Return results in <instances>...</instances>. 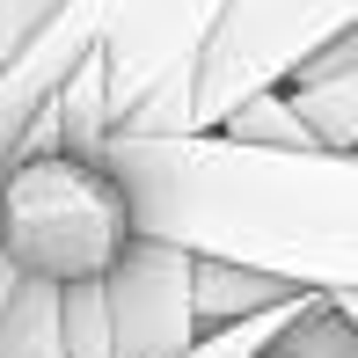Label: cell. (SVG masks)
<instances>
[{
    "label": "cell",
    "instance_id": "1",
    "mask_svg": "<svg viewBox=\"0 0 358 358\" xmlns=\"http://www.w3.org/2000/svg\"><path fill=\"white\" fill-rule=\"evenodd\" d=\"M139 234L271 271L300 292H358V146H249L227 132L110 139Z\"/></svg>",
    "mask_w": 358,
    "mask_h": 358
},
{
    "label": "cell",
    "instance_id": "2",
    "mask_svg": "<svg viewBox=\"0 0 358 358\" xmlns=\"http://www.w3.org/2000/svg\"><path fill=\"white\" fill-rule=\"evenodd\" d=\"M132 234L139 220L110 154L44 146V154L8 161V176H0V256L29 278L52 285L103 278L132 249Z\"/></svg>",
    "mask_w": 358,
    "mask_h": 358
},
{
    "label": "cell",
    "instance_id": "3",
    "mask_svg": "<svg viewBox=\"0 0 358 358\" xmlns=\"http://www.w3.org/2000/svg\"><path fill=\"white\" fill-rule=\"evenodd\" d=\"M227 0H103V88L110 139L190 132V73L213 44Z\"/></svg>",
    "mask_w": 358,
    "mask_h": 358
},
{
    "label": "cell",
    "instance_id": "4",
    "mask_svg": "<svg viewBox=\"0 0 358 358\" xmlns=\"http://www.w3.org/2000/svg\"><path fill=\"white\" fill-rule=\"evenodd\" d=\"M351 29H358V0H227L213 44L190 73V132H220L249 95L285 88Z\"/></svg>",
    "mask_w": 358,
    "mask_h": 358
},
{
    "label": "cell",
    "instance_id": "5",
    "mask_svg": "<svg viewBox=\"0 0 358 358\" xmlns=\"http://www.w3.org/2000/svg\"><path fill=\"white\" fill-rule=\"evenodd\" d=\"M110 322V358H183L198 344V256L183 241L132 234V249L95 278Z\"/></svg>",
    "mask_w": 358,
    "mask_h": 358
},
{
    "label": "cell",
    "instance_id": "6",
    "mask_svg": "<svg viewBox=\"0 0 358 358\" xmlns=\"http://www.w3.org/2000/svg\"><path fill=\"white\" fill-rule=\"evenodd\" d=\"M0 358H66V285L0 256Z\"/></svg>",
    "mask_w": 358,
    "mask_h": 358
},
{
    "label": "cell",
    "instance_id": "7",
    "mask_svg": "<svg viewBox=\"0 0 358 358\" xmlns=\"http://www.w3.org/2000/svg\"><path fill=\"white\" fill-rule=\"evenodd\" d=\"M300 285L271 278V271H249V264H227V256H198V329H227L241 315H264V307L292 300Z\"/></svg>",
    "mask_w": 358,
    "mask_h": 358
},
{
    "label": "cell",
    "instance_id": "8",
    "mask_svg": "<svg viewBox=\"0 0 358 358\" xmlns=\"http://www.w3.org/2000/svg\"><path fill=\"white\" fill-rule=\"evenodd\" d=\"M264 358H358V329L336 307V292H307L300 315L264 344Z\"/></svg>",
    "mask_w": 358,
    "mask_h": 358
},
{
    "label": "cell",
    "instance_id": "9",
    "mask_svg": "<svg viewBox=\"0 0 358 358\" xmlns=\"http://www.w3.org/2000/svg\"><path fill=\"white\" fill-rule=\"evenodd\" d=\"M300 300H307V292H292V300L264 307V315H241V322H227V329H205V336H198V344H190L183 358H264V344L285 329L292 315H300Z\"/></svg>",
    "mask_w": 358,
    "mask_h": 358
},
{
    "label": "cell",
    "instance_id": "10",
    "mask_svg": "<svg viewBox=\"0 0 358 358\" xmlns=\"http://www.w3.org/2000/svg\"><path fill=\"white\" fill-rule=\"evenodd\" d=\"M59 8H66V0H0V66H8V59L22 52V44L37 37Z\"/></svg>",
    "mask_w": 358,
    "mask_h": 358
},
{
    "label": "cell",
    "instance_id": "11",
    "mask_svg": "<svg viewBox=\"0 0 358 358\" xmlns=\"http://www.w3.org/2000/svg\"><path fill=\"white\" fill-rule=\"evenodd\" d=\"M336 307H344V315H351V329H358V292H336Z\"/></svg>",
    "mask_w": 358,
    "mask_h": 358
}]
</instances>
